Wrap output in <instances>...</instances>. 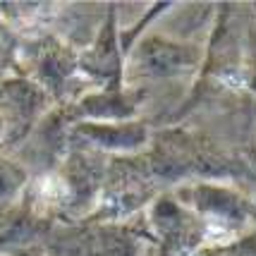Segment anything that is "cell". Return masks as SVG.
<instances>
[{
  "label": "cell",
  "instance_id": "obj_2",
  "mask_svg": "<svg viewBox=\"0 0 256 256\" xmlns=\"http://www.w3.org/2000/svg\"><path fill=\"white\" fill-rule=\"evenodd\" d=\"M41 194H44L48 201H62L67 194H70V192H67V184L62 182V180L48 178L44 182V190H41Z\"/></svg>",
  "mask_w": 256,
  "mask_h": 256
},
{
  "label": "cell",
  "instance_id": "obj_1",
  "mask_svg": "<svg viewBox=\"0 0 256 256\" xmlns=\"http://www.w3.org/2000/svg\"><path fill=\"white\" fill-rule=\"evenodd\" d=\"M204 240H206L208 244H225V242L234 240V232L225 220L211 218V220L206 223V230H204Z\"/></svg>",
  "mask_w": 256,
  "mask_h": 256
},
{
  "label": "cell",
  "instance_id": "obj_3",
  "mask_svg": "<svg viewBox=\"0 0 256 256\" xmlns=\"http://www.w3.org/2000/svg\"><path fill=\"white\" fill-rule=\"evenodd\" d=\"M220 82H223V84H228V86H234V89H237V86H244V84H246V79L242 77L240 72H223V74H220Z\"/></svg>",
  "mask_w": 256,
  "mask_h": 256
}]
</instances>
